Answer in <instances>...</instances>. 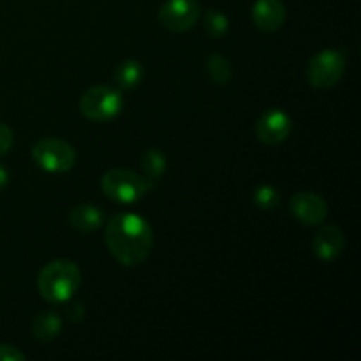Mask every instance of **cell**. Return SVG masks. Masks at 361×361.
<instances>
[{
  "label": "cell",
  "instance_id": "7402d4cb",
  "mask_svg": "<svg viewBox=\"0 0 361 361\" xmlns=\"http://www.w3.org/2000/svg\"><path fill=\"white\" fill-rule=\"evenodd\" d=\"M9 180H11L9 171H7V168H4V166L0 164V190H2L4 187H7Z\"/></svg>",
  "mask_w": 361,
  "mask_h": 361
},
{
  "label": "cell",
  "instance_id": "5b68a950",
  "mask_svg": "<svg viewBox=\"0 0 361 361\" xmlns=\"http://www.w3.org/2000/svg\"><path fill=\"white\" fill-rule=\"evenodd\" d=\"M32 159L49 173H66L76 164V150L59 137H42L32 147Z\"/></svg>",
  "mask_w": 361,
  "mask_h": 361
},
{
  "label": "cell",
  "instance_id": "30bf717a",
  "mask_svg": "<svg viewBox=\"0 0 361 361\" xmlns=\"http://www.w3.org/2000/svg\"><path fill=\"white\" fill-rule=\"evenodd\" d=\"M314 254L321 261H335L345 249V236L337 226H324L312 240Z\"/></svg>",
  "mask_w": 361,
  "mask_h": 361
},
{
  "label": "cell",
  "instance_id": "ba28073f",
  "mask_svg": "<svg viewBox=\"0 0 361 361\" xmlns=\"http://www.w3.org/2000/svg\"><path fill=\"white\" fill-rule=\"evenodd\" d=\"M293 130V120L284 109H268L267 113H263L259 120H257L256 126V134L257 140L261 143L268 145V147H274V145L282 143L284 140H288V136Z\"/></svg>",
  "mask_w": 361,
  "mask_h": 361
},
{
  "label": "cell",
  "instance_id": "ac0fdd59",
  "mask_svg": "<svg viewBox=\"0 0 361 361\" xmlns=\"http://www.w3.org/2000/svg\"><path fill=\"white\" fill-rule=\"evenodd\" d=\"M279 201H281L279 190L271 185H261L254 192V203L261 210H271V208L277 207Z\"/></svg>",
  "mask_w": 361,
  "mask_h": 361
},
{
  "label": "cell",
  "instance_id": "ffe728a7",
  "mask_svg": "<svg viewBox=\"0 0 361 361\" xmlns=\"http://www.w3.org/2000/svg\"><path fill=\"white\" fill-rule=\"evenodd\" d=\"M0 361H25V355L13 345H0Z\"/></svg>",
  "mask_w": 361,
  "mask_h": 361
},
{
  "label": "cell",
  "instance_id": "4fadbf2b",
  "mask_svg": "<svg viewBox=\"0 0 361 361\" xmlns=\"http://www.w3.org/2000/svg\"><path fill=\"white\" fill-rule=\"evenodd\" d=\"M62 331V319L55 312H42L39 314L32 324V334L37 341L49 342L56 338Z\"/></svg>",
  "mask_w": 361,
  "mask_h": 361
},
{
  "label": "cell",
  "instance_id": "9a60e30c",
  "mask_svg": "<svg viewBox=\"0 0 361 361\" xmlns=\"http://www.w3.org/2000/svg\"><path fill=\"white\" fill-rule=\"evenodd\" d=\"M166 155L162 154L159 148H148L141 155V169H143V176L150 185L157 182L166 171Z\"/></svg>",
  "mask_w": 361,
  "mask_h": 361
},
{
  "label": "cell",
  "instance_id": "44dd1931",
  "mask_svg": "<svg viewBox=\"0 0 361 361\" xmlns=\"http://www.w3.org/2000/svg\"><path fill=\"white\" fill-rule=\"evenodd\" d=\"M67 316H69L71 321H74V323H78V321H81L85 317V309L81 303H73V305L67 309Z\"/></svg>",
  "mask_w": 361,
  "mask_h": 361
},
{
  "label": "cell",
  "instance_id": "7a4b0ae2",
  "mask_svg": "<svg viewBox=\"0 0 361 361\" xmlns=\"http://www.w3.org/2000/svg\"><path fill=\"white\" fill-rule=\"evenodd\" d=\"M81 284V271L69 259H56L46 264L37 277V289L46 302L53 305L67 303Z\"/></svg>",
  "mask_w": 361,
  "mask_h": 361
},
{
  "label": "cell",
  "instance_id": "9c48e42d",
  "mask_svg": "<svg viewBox=\"0 0 361 361\" xmlns=\"http://www.w3.org/2000/svg\"><path fill=\"white\" fill-rule=\"evenodd\" d=\"M289 210L295 215L296 221L305 226H319L328 217V204L319 194L312 190H302L291 197Z\"/></svg>",
  "mask_w": 361,
  "mask_h": 361
},
{
  "label": "cell",
  "instance_id": "e0dca14e",
  "mask_svg": "<svg viewBox=\"0 0 361 361\" xmlns=\"http://www.w3.org/2000/svg\"><path fill=\"white\" fill-rule=\"evenodd\" d=\"M204 28H207L208 35L214 39H222L229 28V21L222 11L208 9L204 14Z\"/></svg>",
  "mask_w": 361,
  "mask_h": 361
},
{
  "label": "cell",
  "instance_id": "52a82bcc",
  "mask_svg": "<svg viewBox=\"0 0 361 361\" xmlns=\"http://www.w3.org/2000/svg\"><path fill=\"white\" fill-rule=\"evenodd\" d=\"M201 6L197 0H168L159 9V23L169 32H185L197 23Z\"/></svg>",
  "mask_w": 361,
  "mask_h": 361
},
{
  "label": "cell",
  "instance_id": "8fae6325",
  "mask_svg": "<svg viewBox=\"0 0 361 361\" xmlns=\"http://www.w3.org/2000/svg\"><path fill=\"white\" fill-rule=\"evenodd\" d=\"M252 21L261 32H277L286 21V6L281 0H257L252 7Z\"/></svg>",
  "mask_w": 361,
  "mask_h": 361
},
{
  "label": "cell",
  "instance_id": "277c9868",
  "mask_svg": "<svg viewBox=\"0 0 361 361\" xmlns=\"http://www.w3.org/2000/svg\"><path fill=\"white\" fill-rule=\"evenodd\" d=\"M123 97L118 88L109 85H95L88 88L80 99V111L90 122L104 123L116 118L122 111Z\"/></svg>",
  "mask_w": 361,
  "mask_h": 361
},
{
  "label": "cell",
  "instance_id": "3957f363",
  "mask_svg": "<svg viewBox=\"0 0 361 361\" xmlns=\"http://www.w3.org/2000/svg\"><path fill=\"white\" fill-rule=\"evenodd\" d=\"M101 187L106 197L118 204L137 203L152 189V185L147 182L145 176L126 168H115L104 173Z\"/></svg>",
  "mask_w": 361,
  "mask_h": 361
},
{
  "label": "cell",
  "instance_id": "7c38bea8",
  "mask_svg": "<svg viewBox=\"0 0 361 361\" xmlns=\"http://www.w3.org/2000/svg\"><path fill=\"white\" fill-rule=\"evenodd\" d=\"M69 222L76 231L92 233L97 231L104 224V212L95 204H78L71 210Z\"/></svg>",
  "mask_w": 361,
  "mask_h": 361
},
{
  "label": "cell",
  "instance_id": "6da1fadb",
  "mask_svg": "<svg viewBox=\"0 0 361 361\" xmlns=\"http://www.w3.org/2000/svg\"><path fill=\"white\" fill-rule=\"evenodd\" d=\"M106 245L123 267H137L152 252L154 231L141 215L116 214L106 224Z\"/></svg>",
  "mask_w": 361,
  "mask_h": 361
},
{
  "label": "cell",
  "instance_id": "5bb4252c",
  "mask_svg": "<svg viewBox=\"0 0 361 361\" xmlns=\"http://www.w3.org/2000/svg\"><path fill=\"white\" fill-rule=\"evenodd\" d=\"M145 76V69L137 60H126L115 69V83L123 90H133L141 83Z\"/></svg>",
  "mask_w": 361,
  "mask_h": 361
},
{
  "label": "cell",
  "instance_id": "8992f818",
  "mask_svg": "<svg viewBox=\"0 0 361 361\" xmlns=\"http://www.w3.org/2000/svg\"><path fill=\"white\" fill-rule=\"evenodd\" d=\"M345 73V56L337 49H323L310 59L307 80L314 88L326 90L337 85Z\"/></svg>",
  "mask_w": 361,
  "mask_h": 361
},
{
  "label": "cell",
  "instance_id": "2e32d148",
  "mask_svg": "<svg viewBox=\"0 0 361 361\" xmlns=\"http://www.w3.org/2000/svg\"><path fill=\"white\" fill-rule=\"evenodd\" d=\"M207 69L214 83L228 85L229 80H231V66H229L228 59L224 55H221V53H214L208 59Z\"/></svg>",
  "mask_w": 361,
  "mask_h": 361
},
{
  "label": "cell",
  "instance_id": "d6986e66",
  "mask_svg": "<svg viewBox=\"0 0 361 361\" xmlns=\"http://www.w3.org/2000/svg\"><path fill=\"white\" fill-rule=\"evenodd\" d=\"M13 141H14L13 129H11L9 126H6V123H0V157L6 155L7 152L11 150Z\"/></svg>",
  "mask_w": 361,
  "mask_h": 361
}]
</instances>
